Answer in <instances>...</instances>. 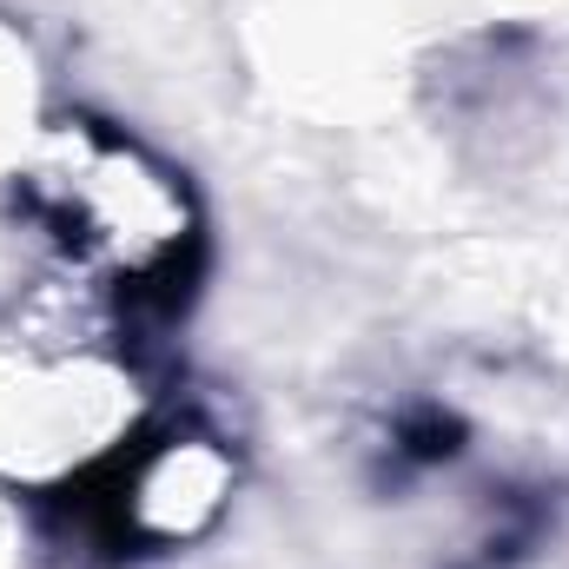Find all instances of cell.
<instances>
[{
    "mask_svg": "<svg viewBox=\"0 0 569 569\" xmlns=\"http://www.w3.org/2000/svg\"><path fill=\"white\" fill-rule=\"evenodd\" d=\"M40 206L60 226L67 252L113 266L127 291H146L179 266L186 246V199L146 166L133 146L100 140L73 152V166L40 172Z\"/></svg>",
    "mask_w": 569,
    "mask_h": 569,
    "instance_id": "6da1fadb",
    "label": "cell"
}]
</instances>
